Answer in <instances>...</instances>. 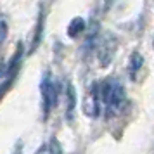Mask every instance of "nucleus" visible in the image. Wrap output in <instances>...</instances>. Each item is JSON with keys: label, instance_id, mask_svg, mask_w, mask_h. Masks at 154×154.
<instances>
[{"label": "nucleus", "instance_id": "1", "mask_svg": "<svg viewBox=\"0 0 154 154\" xmlns=\"http://www.w3.org/2000/svg\"><path fill=\"white\" fill-rule=\"evenodd\" d=\"M97 92H99V102L104 109L106 116L112 118L118 116L126 109L128 99H126L125 87L121 85L116 78H106L102 82H97Z\"/></svg>", "mask_w": 154, "mask_h": 154}, {"label": "nucleus", "instance_id": "2", "mask_svg": "<svg viewBox=\"0 0 154 154\" xmlns=\"http://www.w3.org/2000/svg\"><path fill=\"white\" fill-rule=\"evenodd\" d=\"M40 92H42V111L43 118H49L50 111L57 106L59 100V83H57L52 73L47 71L42 78V85H40Z\"/></svg>", "mask_w": 154, "mask_h": 154}, {"label": "nucleus", "instance_id": "3", "mask_svg": "<svg viewBox=\"0 0 154 154\" xmlns=\"http://www.w3.org/2000/svg\"><path fill=\"white\" fill-rule=\"evenodd\" d=\"M83 111L87 116L95 118L100 111V102H99V92H97V82L90 87V90L87 92L85 97V104H83Z\"/></svg>", "mask_w": 154, "mask_h": 154}, {"label": "nucleus", "instance_id": "4", "mask_svg": "<svg viewBox=\"0 0 154 154\" xmlns=\"http://www.w3.org/2000/svg\"><path fill=\"white\" fill-rule=\"evenodd\" d=\"M142 66H144V57L140 56L139 52H133L130 56V66H128V71H130L132 78L137 76V73L142 69Z\"/></svg>", "mask_w": 154, "mask_h": 154}, {"label": "nucleus", "instance_id": "5", "mask_svg": "<svg viewBox=\"0 0 154 154\" xmlns=\"http://www.w3.org/2000/svg\"><path fill=\"white\" fill-rule=\"evenodd\" d=\"M82 31H85V21L82 17H75L73 21L69 23V28H68V35L71 38H76Z\"/></svg>", "mask_w": 154, "mask_h": 154}, {"label": "nucleus", "instance_id": "6", "mask_svg": "<svg viewBox=\"0 0 154 154\" xmlns=\"http://www.w3.org/2000/svg\"><path fill=\"white\" fill-rule=\"evenodd\" d=\"M66 97H68V116L71 118V114H73V107H75V90H73V87L68 85V90H66Z\"/></svg>", "mask_w": 154, "mask_h": 154}, {"label": "nucleus", "instance_id": "7", "mask_svg": "<svg viewBox=\"0 0 154 154\" xmlns=\"http://www.w3.org/2000/svg\"><path fill=\"white\" fill-rule=\"evenodd\" d=\"M47 151H49V154H64L61 144H59L56 139H50V144H49V149H47Z\"/></svg>", "mask_w": 154, "mask_h": 154}, {"label": "nucleus", "instance_id": "8", "mask_svg": "<svg viewBox=\"0 0 154 154\" xmlns=\"http://www.w3.org/2000/svg\"><path fill=\"white\" fill-rule=\"evenodd\" d=\"M5 38H7V21L0 17V45L5 42Z\"/></svg>", "mask_w": 154, "mask_h": 154}, {"label": "nucleus", "instance_id": "9", "mask_svg": "<svg viewBox=\"0 0 154 154\" xmlns=\"http://www.w3.org/2000/svg\"><path fill=\"white\" fill-rule=\"evenodd\" d=\"M11 154H23V142H17L16 144V147L12 149V152Z\"/></svg>", "mask_w": 154, "mask_h": 154}, {"label": "nucleus", "instance_id": "10", "mask_svg": "<svg viewBox=\"0 0 154 154\" xmlns=\"http://www.w3.org/2000/svg\"><path fill=\"white\" fill-rule=\"evenodd\" d=\"M36 154H43V149H40V151H36Z\"/></svg>", "mask_w": 154, "mask_h": 154}]
</instances>
